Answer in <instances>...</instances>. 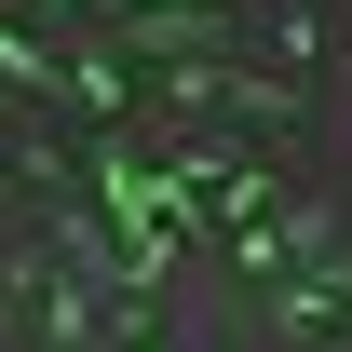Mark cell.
Here are the masks:
<instances>
[{"instance_id": "obj_1", "label": "cell", "mask_w": 352, "mask_h": 352, "mask_svg": "<svg viewBox=\"0 0 352 352\" xmlns=\"http://www.w3.org/2000/svg\"><path fill=\"white\" fill-rule=\"evenodd\" d=\"M244 54H258V68H285V82L311 95V68H325V0H258Z\"/></svg>"}]
</instances>
